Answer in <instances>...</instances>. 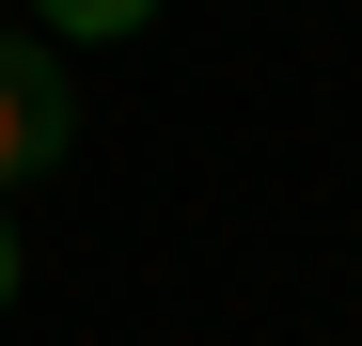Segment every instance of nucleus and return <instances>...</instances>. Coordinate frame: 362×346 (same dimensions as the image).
<instances>
[{
	"label": "nucleus",
	"mask_w": 362,
	"mask_h": 346,
	"mask_svg": "<svg viewBox=\"0 0 362 346\" xmlns=\"http://www.w3.org/2000/svg\"><path fill=\"white\" fill-rule=\"evenodd\" d=\"M79 142V64L47 32H0V189H16V173H47Z\"/></svg>",
	"instance_id": "obj_1"
},
{
	"label": "nucleus",
	"mask_w": 362,
	"mask_h": 346,
	"mask_svg": "<svg viewBox=\"0 0 362 346\" xmlns=\"http://www.w3.org/2000/svg\"><path fill=\"white\" fill-rule=\"evenodd\" d=\"M47 16V47H127V32H158V0H32Z\"/></svg>",
	"instance_id": "obj_2"
},
{
	"label": "nucleus",
	"mask_w": 362,
	"mask_h": 346,
	"mask_svg": "<svg viewBox=\"0 0 362 346\" xmlns=\"http://www.w3.org/2000/svg\"><path fill=\"white\" fill-rule=\"evenodd\" d=\"M16 283H32V268H16V220H0V315H16Z\"/></svg>",
	"instance_id": "obj_3"
}]
</instances>
